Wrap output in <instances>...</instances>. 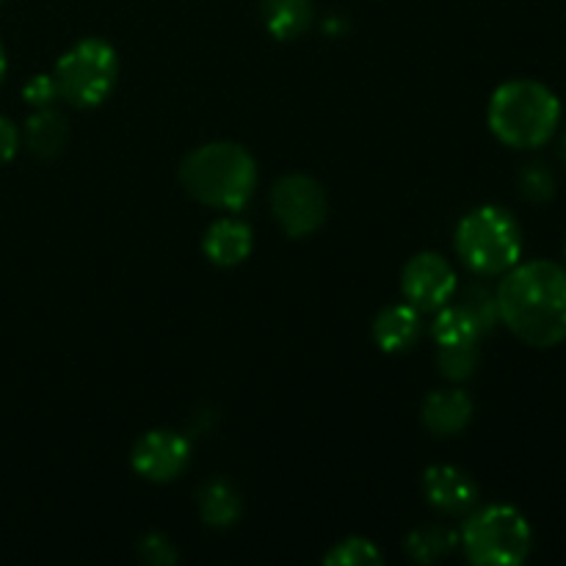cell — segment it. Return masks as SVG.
<instances>
[{"label": "cell", "instance_id": "6da1fadb", "mask_svg": "<svg viewBox=\"0 0 566 566\" xmlns=\"http://www.w3.org/2000/svg\"><path fill=\"white\" fill-rule=\"evenodd\" d=\"M497 315L523 343L553 348L566 340V269L553 260L514 265L495 291Z\"/></svg>", "mask_w": 566, "mask_h": 566}, {"label": "cell", "instance_id": "7a4b0ae2", "mask_svg": "<svg viewBox=\"0 0 566 566\" xmlns=\"http://www.w3.org/2000/svg\"><path fill=\"white\" fill-rule=\"evenodd\" d=\"M180 182L188 197L208 208L241 210L258 191V164L241 144H202L180 164Z\"/></svg>", "mask_w": 566, "mask_h": 566}, {"label": "cell", "instance_id": "3957f363", "mask_svg": "<svg viewBox=\"0 0 566 566\" xmlns=\"http://www.w3.org/2000/svg\"><path fill=\"white\" fill-rule=\"evenodd\" d=\"M562 122V103L539 81H509L490 99V127L506 147L536 149Z\"/></svg>", "mask_w": 566, "mask_h": 566}, {"label": "cell", "instance_id": "277c9868", "mask_svg": "<svg viewBox=\"0 0 566 566\" xmlns=\"http://www.w3.org/2000/svg\"><path fill=\"white\" fill-rule=\"evenodd\" d=\"M457 252L462 263L479 276H501L520 263L523 230L520 221L497 205L475 208L459 221Z\"/></svg>", "mask_w": 566, "mask_h": 566}, {"label": "cell", "instance_id": "5b68a950", "mask_svg": "<svg viewBox=\"0 0 566 566\" xmlns=\"http://www.w3.org/2000/svg\"><path fill=\"white\" fill-rule=\"evenodd\" d=\"M468 562L479 566H520L531 556L534 534L514 506H484L464 523L462 536Z\"/></svg>", "mask_w": 566, "mask_h": 566}, {"label": "cell", "instance_id": "8992f818", "mask_svg": "<svg viewBox=\"0 0 566 566\" xmlns=\"http://www.w3.org/2000/svg\"><path fill=\"white\" fill-rule=\"evenodd\" d=\"M59 97L75 108H97L111 97L119 77V55L105 39H81L53 70Z\"/></svg>", "mask_w": 566, "mask_h": 566}, {"label": "cell", "instance_id": "52a82bcc", "mask_svg": "<svg viewBox=\"0 0 566 566\" xmlns=\"http://www.w3.org/2000/svg\"><path fill=\"white\" fill-rule=\"evenodd\" d=\"M271 213L291 238H307L329 216L324 186L310 175H287L271 191Z\"/></svg>", "mask_w": 566, "mask_h": 566}, {"label": "cell", "instance_id": "ba28073f", "mask_svg": "<svg viewBox=\"0 0 566 566\" xmlns=\"http://www.w3.org/2000/svg\"><path fill=\"white\" fill-rule=\"evenodd\" d=\"M457 271H453V265L442 254L420 252L403 265V298L415 310H420V313H437L440 307H446L453 293H457Z\"/></svg>", "mask_w": 566, "mask_h": 566}, {"label": "cell", "instance_id": "9c48e42d", "mask_svg": "<svg viewBox=\"0 0 566 566\" xmlns=\"http://www.w3.org/2000/svg\"><path fill=\"white\" fill-rule=\"evenodd\" d=\"M191 462V440L186 434H177L169 429L147 431L142 440L133 446L130 464L142 479L166 484L186 473Z\"/></svg>", "mask_w": 566, "mask_h": 566}, {"label": "cell", "instance_id": "30bf717a", "mask_svg": "<svg viewBox=\"0 0 566 566\" xmlns=\"http://www.w3.org/2000/svg\"><path fill=\"white\" fill-rule=\"evenodd\" d=\"M423 492L426 501L437 512L448 514V517H464V514L475 512L481 501L479 484L473 481V475L459 468H451V464H434V468L426 470Z\"/></svg>", "mask_w": 566, "mask_h": 566}, {"label": "cell", "instance_id": "8fae6325", "mask_svg": "<svg viewBox=\"0 0 566 566\" xmlns=\"http://www.w3.org/2000/svg\"><path fill=\"white\" fill-rule=\"evenodd\" d=\"M254 235L252 227L241 219H219L208 227L205 232V258L210 260L219 269H232V265H241L243 260L252 254Z\"/></svg>", "mask_w": 566, "mask_h": 566}, {"label": "cell", "instance_id": "7c38bea8", "mask_svg": "<svg viewBox=\"0 0 566 566\" xmlns=\"http://www.w3.org/2000/svg\"><path fill=\"white\" fill-rule=\"evenodd\" d=\"M420 418L434 437H457L473 420V401L464 390H434L423 401Z\"/></svg>", "mask_w": 566, "mask_h": 566}, {"label": "cell", "instance_id": "4fadbf2b", "mask_svg": "<svg viewBox=\"0 0 566 566\" xmlns=\"http://www.w3.org/2000/svg\"><path fill=\"white\" fill-rule=\"evenodd\" d=\"M423 335L420 310L412 304H387L374 321V340L381 352L403 354Z\"/></svg>", "mask_w": 566, "mask_h": 566}, {"label": "cell", "instance_id": "5bb4252c", "mask_svg": "<svg viewBox=\"0 0 566 566\" xmlns=\"http://www.w3.org/2000/svg\"><path fill=\"white\" fill-rule=\"evenodd\" d=\"M22 136H25V147L31 149L33 158L55 160L70 142V125H66V116L50 105V108H36L28 116Z\"/></svg>", "mask_w": 566, "mask_h": 566}, {"label": "cell", "instance_id": "9a60e30c", "mask_svg": "<svg viewBox=\"0 0 566 566\" xmlns=\"http://www.w3.org/2000/svg\"><path fill=\"white\" fill-rule=\"evenodd\" d=\"M260 20L280 42H293L313 28V0H260Z\"/></svg>", "mask_w": 566, "mask_h": 566}, {"label": "cell", "instance_id": "2e32d148", "mask_svg": "<svg viewBox=\"0 0 566 566\" xmlns=\"http://www.w3.org/2000/svg\"><path fill=\"white\" fill-rule=\"evenodd\" d=\"M197 509L199 517L208 528H232L241 517V495H238L235 486L227 479H210L199 486L197 492Z\"/></svg>", "mask_w": 566, "mask_h": 566}, {"label": "cell", "instance_id": "e0dca14e", "mask_svg": "<svg viewBox=\"0 0 566 566\" xmlns=\"http://www.w3.org/2000/svg\"><path fill=\"white\" fill-rule=\"evenodd\" d=\"M453 307L464 315V318L473 324V329L479 332L481 337L490 335L497 326L501 315H497V298L495 293L486 285H479V282H470V285L457 287V293L451 296Z\"/></svg>", "mask_w": 566, "mask_h": 566}, {"label": "cell", "instance_id": "ac0fdd59", "mask_svg": "<svg viewBox=\"0 0 566 566\" xmlns=\"http://www.w3.org/2000/svg\"><path fill=\"white\" fill-rule=\"evenodd\" d=\"M459 545L457 531L446 528V525H426V528H415L407 536L403 547H407L409 558L420 564H434L442 562L453 547Z\"/></svg>", "mask_w": 566, "mask_h": 566}, {"label": "cell", "instance_id": "d6986e66", "mask_svg": "<svg viewBox=\"0 0 566 566\" xmlns=\"http://www.w3.org/2000/svg\"><path fill=\"white\" fill-rule=\"evenodd\" d=\"M479 359V340L448 343V346H440V352H437V368H440V374L448 381H464L475 374Z\"/></svg>", "mask_w": 566, "mask_h": 566}, {"label": "cell", "instance_id": "ffe728a7", "mask_svg": "<svg viewBox=\"0 0 566 566\" xmlns=\"http://www.w3.org/2000/svg\"><path fill=\"white\" fill-rule=\"evenodd\" d=\"M381 562H385V556H381L379 547L363 536H348L324 556V564L329 566H379Z\"/></svg>", "mask_w": 566, "mask_h": 566}, {"label": "cell", "instance_id": "44dd1931", "mask_svg": "<svg viewBox=\"0 0 566 566\" xmlns=\"http://www.w3.org/2000/svg\"><path fill=\"white\" fill-rule=\"evenodd\" d=\"M431 337L437 340V346H448V343L479 340L481 335L453 304H446V307L437 310V318L431 324Z\"/></svg>", "mask_w": 566, "mask_h": 566}, {"label": "cell", "instance_id": "7402d4cb", "mask_svg": "<svg viewBox=\"0 0 566 566\" xmlns=\"http://www.w3.org/2000/svg\"><path fill=\"white\" fill-rule=\"evenodd\" d=\"M520 193L528 202H551L556 197V175L547 164H528L520 171Z\"/></svg>", "mask_w": 566, "mask_h": 566}, {"label": "cell", "instance_id": "603a6c76", "mask_svg": "<svg viewBox=\"0 0 566 566\" xmlns=\"http://www.w3.org/2000/svg\"><path fill=\"white\" fill-rule=\"evenodd\" d=\"M138 556L142 562L153 564V566H171L177 564V551L175 542L166 539L164 534H149L138 542Z\"/></svg>", "mask_w": 566, "mask_h": 566}, {"label": "cell", "instance_id": "cb8c5ba5", "mask_svg": "<svg viewBox=\"0 0 566 566\" xmlns=\"http://www.w3.org/2000/svg\"><path fill=\"white\" fill-rule=\"evenodd\" d=\"M22 99L31 108H50L59 99V83L53 75H33L31 81L22 86Z\"/></svg>", "mask_w": 566, "mask_h": 566}, {"label": "cell", "instance_id": "d4e9b609", "mask_svg": "<svg viewBox=\"0 0 566 566\" xmlns=\"http://www.w3.org/2000/svg\"><path fill=\"white\" fill-rule=\"evenodd\" d=\"M20 149V130L11 119L0 116V164H9Z\"/></svg>", "mask_w": 566, "mask_h": 566}, {"label": "cell", "instance_id": "484cf974", "mask_svg": "<svg viewBox=\"0 0 566 566\" xmlns=\"http://www.w3.org/2000/svg\"><path fill=\"white\" fill-rule=\"evenodd\" d=\"M6 48H3V42H0V83H3V77H6Z\"/></svg>", "mask_w": 566, "mask_h": 566}, {"label": "cell", "instance_id": "4316f807", "mask_svg": "<svg viewBox=\"0 0 566 566\" xmlns=\"http://www.w3.org/2000/svg\"><path fill=\"white\" fill-rule=\"evenodd\" d=\"M562 164L566 166V136H564V142H562Z\"/></svg>", "mask_w": 566, "mask_h": 566}, {"label": "cell", "instance_id": "83f0119b", "mask_svg": "<svg viewBox=\"0 0 566 566\" xmlns=\"http://www.w3.org/2000/svg\"><path fill=\"white\" fill-rule=\"evenodd\" d=\"M564 258H566V249H564Z\"/></svg>", "mask_w": 566, "mask_h": 566}, {"label": "cell", "instance_id": "f1b7e54d", "mask_svg": "<svg viewBox=\"0 0 566 566\" xmlns=\"http://www.w3.org/2000/svg\"><path fill=\"white\" fill-rule=\"evenodd\" d=\"M0 3H3V0H0Z\"/></svg>", "mask_w": 566, "mask_h": 566}]
</instances>
